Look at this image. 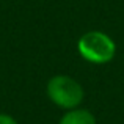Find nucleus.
Wrapping results in <instances>:
<instances>
[{
    "label": "nucleus",
    "instance_id": "obj_4",
    "mask_svg": "<svg viewBox=\"0 0 124 124\" xmlns=\"http://www.w3.org/2000/svg\"><path fill=\"white\" fill-rule=\"evenodd\" d=\"M0 124H17V121L6 113H0Z\"/></svg>",
    "mask_w": 124,
    "mask_h": 124
},
{
    "label": "nucleus",
    "instance_id": "obj_2",
    "mask_svg": "<svg viewBox=\"0 0 124 124\" xmlns=\"http://www.w3.org/2000/svg\"><path fill=\"white\" fill-rule=\"evenodd\" d=\"M47 96L61 108H76L83 101V88L69 76H55L47 82Z\"/></svg>",
    "mask_w": 124,
    "mask_h": 124
},
{
    "label": "nucleus",
    "instance_id": "obj_1",
    "mask_svg": "<svg viewBox=\"0 0 124 124\" xmlns=\"http://www.w3.org/2000/svg\"><path fill=\"white\" fill-rule=\"evenodd\" d=\"M79 54L86 61L94 64H104L113 60L116 52V46L108 35L102 31H88L80 36L77 42Z\"/></svg>",
    "mask_w": 124,
    "mask_h": 124
},
{
    "label": "nucleus",
    "instance_id": "obj_3",
    "mask_svg": "<svg viewBox=\"0 0 124 124\" xmlns=\"http://www.w3.org/2000/svg\"><path fill=\"white\" fill-rule=\"evenodd\" d=\"M60 124H96V119L88 110H71L60 119Z\"/></svg>",
    "mask_w": 124,
    "mask_h": 124
}]
</instances>
